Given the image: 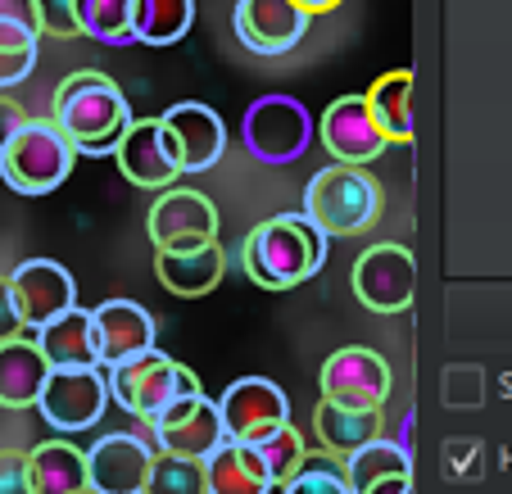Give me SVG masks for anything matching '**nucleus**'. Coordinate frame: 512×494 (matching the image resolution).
<instances>
[{
	"label": "nucleus",
	"mask_w": 512,
	"mask_h": 494,
	"mask_svg": "<svg viewBox=\"0 0 512 494\" xmlns=\"http://www.w3.org/2000/svg\"><path fill=\"white\" fill-rule=\"evenodd\" d=\"M50 118L64 127V136L78 146V155H114L123 132L132 127V105L123 87L100 68H78L55 87Z\"/></svg>",
	"instance_id": "obj_1"
},
{
	"label": "nucleus",
	"mask_w": 512,
	"mask_h": 494,
	"mask_svg": "<svg viewBox=\"0 0 512 494\" xmlns=\"http://www.w3.org/2000/svg\"><path fill=\"white\" fill-rule=\"evenodd\" d=\"M327 241L331 236H322L304 214L263 218L241 241V268L263 291H290V286H304L322 272Z\"/></svg>",
	"instance_id": "obj_2"
},
{
	"label": "nucleus",
	"mask_w": 512,
	"mask_h": 494,
	"mask_svg": "<svg viewBox=\"0 0 512 494\" xmlns=\"http://www.w3.org/2000/svg\"><path fill=\"white\" fill-rule=\"evenodd\" d=\"M381 182L358 164H327L304 186L300 214L318 227L322 236H358L381 218Z\"/></svg>",
	"instance_id": "obj_3"
},
{
	"label": "nucleus",
	"mask_w": 512,
	"mask_h": 494,
	"mask_svg": "<svg viewBox=\"0 0 512 494\" xmlns=\"http://www.w3.org/2000/svg\"><path fill=\"white\" fill-rule=\"evenodd\" d=\"M73 164L78 146L64 136V127L55 118H28L0 155V182L19 195H50L73 177Z\"/></svg>",
	"instance_id": "obj_4"
},
{
	"label": "nucleus",
	"mask_w": 512,
	"mask_h": 494,
	"mask_svg": "<svg viewBox=\"0 0 512 494\" xmlns=\"http://www.w3.org/2000/svg\"><path fill=\"white\" fill-rule=\"evenodd\" d=\"M109 395L123 413H132L136 422H155L168 404H177L182 395H200V377L182 363H173L168 354L150 349L141 359L123 363V368H109Z\"/></svg>",
	"instance_id": "obj_5"
},
{
	"label": "nucleus",
	"mask_w": 512,
	"mask_h": 494,
	"mask_svg": "<svg viewBox=\"0 0 512 494\" xmlns=\"http://www.w3.org/2000/svg\"><path fill=\"white\" fill-rule=\"evenodd\" d=\"M241 141L259 164H295L313 146V114L295 96H259L241 118Z\"/></svg>",
	"instance_id": "obj_6"
},
{
	"label": "nucleus",
	"mask_w": 512,
	"mask_h": 494,
	"mask_svg": "<svg viewBox=\"0 0 512 494\" xmlns=\"http://www.w3.org/2000/svg\"><path fill=\"white\" fill-rule=\"evenodd\" d=\"M10 304L28 331H41L46 322L64 318L68 309H78V281L64 263L55 259H23L19 268L5 277Z\"/></svg>",
	"instance_id": "obj_7"
},
{
	"label": "nucleus",
	"mask_w": 512,
	"mask_h": 494,
	"mask_svg": "<svg viewBox=\"0 0 512 494\" xmlns=\"http://www.w3.org/2000/svg\"><path fill=\"white\" fill-rule=\"evenodd\" d=\"M390 363L368 345H345L322 363V399L340 408H363V413H381L390 399Z\"/></svg>",
	"instance_id": "obj_8"
},
{
	"label": "nucleus",
	"mask_w": 512,
	"mask_h": 494,
	"mask_svg": "<svg viewBox=\"0 0 512 494\" xmlns=\"http://www.w3.org/2000/svg\"><path fill=\"white\" fill-rule=\"evenodd\" d=\"M349 281H354V295L363 309L404 313L408 304H413V291H417V263L399 241H381V245L358 254Z\"/></svg>",
	"instance_id": "obj_9"
},
{
	"label": "nucleus",
	"mask_w": 512,
	"mask_h": 494,
	"mask_svg": "<svg viewBox=\"0 0 512 494\" xmlns=\"http://www.w3.org/2000/svg\"><path fill=\"white\" fill-rule=\"evenodd\" d=\"M145 431H150V440H155L159 454H182V458H200V463L213 454V449L227 445L218 399H209L204 390L200 395H182L177 404H168Z\"/></svg>",
	"instance_id": "obj_10"
},
{
	"label": "nucleus",
	"mask_w": 512,
	"mask_h": 494,
	"mask_svg": "<svg viewBox=\"0 0 512 494\" xmlns=\"http://www.w3.org/2000/svg\"><path fill=\"white\" fill-rule=\"evenodd\" d=\"M109 377H100V368H55L41 390L37 408L55 431H91L109 408Z\"/></svg>",
	"instance_id": "obj_11"
},
{
	"label": "nucleus",
	"mask_w": 512,
	"mask_h": 494,
	"mask_svg": "<svg viewBox=\"0 0 512 494\" xmlns=\"http://www.w3.org/2000/svg\"><path fill=\"white\" fill-rule=\"evenodd\" d=\"M114 159H118V173L132 186H141V191H168L177 177H186L164 118H132Z\"/></svg>",
	"instance_id": "obj_12"
},
{
	"label": "nucleus",
	"mask_w": 512,
	"mask_h": 494,
	"mask_svg": "<svg viewBox=\"0 0 512 494\" xmlns=\"http://www.w3.org/2000/svg\"><path fill=\"white\" fill-rule=\"evenodd\" d=\"M218 413H223V431L227 440H241V445H254L268 431L286 427L290 422V399L277 381L268 377H241L218 395Z\"/></svg>",
	"instance_id": "obj_13"
},
{
	"label": "nucleus",
	"mask_w": 512,
	"mask_h": 494,
	"mask_svg": "<svg viewBox=\"0 0 512 494\" xmlns=\"http://www.w3.org/2000/svg\"><path fill=\"white\" fill-rule=\"evenodd\" d=\"M318 141L327 146V155L336 164H372L381 150L390 146L381 123L372 118V105L368 96H340L322 109L318 118Z\"/></svg>",
	"instance_id": "obj_14"
},
{
	"label": "nucleus",
	"mask_w": 512,
	"mask_h": 494,
	"mask_svg": "<svg viewBox=\"0 0 512 494\" xmlns=\"http://www.w3.org/2000/svg\"><path fill=\"white\" fill-rule=\"evenodd\" d=\"M155 440L136 436V431H114L100 436L87 449V476L96 494H145L150 467H155Z\"/></svg>",
	"instance_id": "obj_15"
},
{
	"label": "nucleus",
	"mask_w": 512,
	"mask_h": 494,
	"mask_svg": "<svg viewBox=\"0 0 512 494\" xmlns=\"http://www.w3.org/2000/svg\"><path fill=\"white\" fill-rule=\"evenodd\" d=\"M145 232H150L155 250H173V245H191V241H218V204L209 195L191 191V186H168L150 204Z\"/></svg>",
	"instance_id": "obj_16"
},
{
	"label": "nucleus",
	"mask_w": 512,
	"mask_h": 494,
	"mask_svg": "<svg viewBox=\"0 0 512 494\" xmlns=\"http://www.w3.org/2000/svg\"><path fill=\"white\" fill-rule=\"evenodd\" d=\"M232 28L245 50L254 55H286L304 41L309 14L295 0H236Z\"/></svg>",
	"instance_id": "obj_17"
},
{
	"label": "nucleus",
	"mask_w": 512,
	"mask_h": 494,
	"mask_svg": "<svg viewBox=\"0 0 512 494\" xmlns=\"http://www.w3.org/2000/svg\"><path fill=\"white\" fill-rule=\"evenodd\" d=\"M91 327H96V354L100 368H123V363L141 359L155 349V318L136 300H105L91 309Z\"/></svg>",
	"instance_id": "obj_18"
},
{
	"label": "nucleus",
	"mask_w": 512,
	"mask_h": 494,
	"mask_svg": "<svg viewBox=\"0 0 512 494\" xmlns=\"http://www.w3.org/2000/svg\"><path fill=\"white\" fill-rule=\"evenodd\" d=\"M164 127L173 136L177 159H182V173H209L227 150V127L218 118V109L200 105V100H182V105L164 109Z\"/></svg>",
	"instance_id": "obj_19"
},
{
	"label": "nucleus",
	"mask_w": 512,
	"mask_h": 494,
	"mask_svg": "<svg viewBox=\"0 0 512 494\" xmlns=\"http://www.w3.org/2000/svg\"><path fill=\"white\" fill-rule=\"evenodd\" d=\"M227 272V250L218 241H191L173 245V250H155V277L164 281V291L173 295H209Z\"/></svg>",
	"instance_id": "obj_20"
},
{
	"label": "nucleus",
	"mask_w": 512,
	"mask_h": 494,
	"mask_svg": "<svg viewBox=\"0 0 512 494\" xmlns=\"http://www.w3.org/2000/svg\"><path fill=\"white\" fill-rule=\"evenodd\" d=\"M50 359L41 354L37 336L0 340V408H32L50 381Z\"/></svg>",
	"instance_id": "obj_21"
},
{
	"label": "nucleus",
	"mask_w": 512,
	"mask_h": 494,
	"mask_svg": "<svg viewBox=\"0 0 512 494\" xmlns=\"http://www.w3.org/2000/svg\"><path fill=\"white\" fill-rule=\"evenodd\" d=\"M204 481H209V494H272L277 490L259 449L241 445V440H227L223 449H213L204 458Z\"/></svg>",
	"instance_id": "obj_22"
},
{
	"label": "nucleus",
	"mask_w": 512,
	"mask_h": 494,
	"mask_svg": "<svg viewBox=\"0 0 512 494\" xmlns=\"http://www.w3.org/2000/svg\"><path fill=\"white\" fill-rule=\"evenodd\" d=\"M37 345L50 359V368H100L91 309H68L64 318L46 322V327L37 331Z\"/></svg>",
	"instance_id": "obj_23"
},
{
	"label": "nucleus",
	"mask_w": 512,
	"mask_h": 494,
	"mask_svg": "<svg viewBox=\"0 0 512 494\" xmlns=\"http://www.w3.org/2000/svg\"><path fill=\"white\" fill-rule=\"evenodd\" d=\"M32 467V494H87V449L68 445V440H46L28 454Z\"/></svg>",
	"instance_id": "obj_24"
},
{
	"label": "nucleus",
	"mask_w": 512,
	"mask_h": 494,
	"mask_svg": "<svg viewBox=\"0 0 512 494\" xmlns=\"http://www.w3.org/2000/svg\"><path fill=\"white\" fill-rule=\"evenodd\" d=\"M313 431H318L327 454L349 458L354 449L372 445L381 436V413H363V408H340L331 399H318L313 408Z\"/></svg>",
	"instance_id": "obj_25"
},
{
	"label": "nucleus",
	"mask_w": 512,
	"mask_h": 494,
	"mask_svg": "<svg viewBox=\"0 0 512 494\" xmlns=\"http://www.w3.org/2000/svg\"><path fill=\"white\" fill-rule=\"evenodd\" d=\"M368 105L390 146H408L413 141V68H395L372 82Z\"/></svg>",
	"instance_id": "obj_26"
},
{
	"label": "nucleus",
	"mask_w": 512,
	"mask_h": 494,
	"mask_svg": "<svg viewBox=\"0 0 512 494\" xmlns=\"http://www.w3.org/2000/svg\"><path fill=\"white\" fill-rule=\"evenodd\" d=\"M195 0H132V37L141 46H173L191 32Z\"/></svg>",
	"instance_id": "obj_27"
},
{
	"label": "nucleus",
	"mask_w": 512,
	"mask_h": 494,
	"mask_svg": "<svg viewBox=\"0 0 512 494\" xmlns=\"http://www.w3.org/2000/svg\"><path fill=\"white\" fill-rule=\"evenodd\" d=\"M345 476H349V485H354V494H363L377 481H390V476H413V458H408L404 440L377 436L372 445L354 449V454L345 458Z\"/></svg>",
	"instance_id": "obj_28"
},
{
	"label": "nucleus",
	"mask_w": 512,
	"mask_h": 494,
	"mask_svg": "<svg viewBox=\"0 0 512 494\" xmlns=\"http://www.w3.org/2000/svg\"><path fill=\"white\" fill-rule=\"evenodd\" d=\"M82 37L100 46H132V0H78Z\"/></svg>",
	"instance_id": "obj_29"
},
{
	"label": "nucleus",
	"mask_w": 512,
	"mask_h": 494,
	"mask_svg": "<svg viewBox=\"0 0 512 494\" xmlns=\"http://www.w3.org/2000/svg\"><path fill=\"white\" fill-rule=\"evenodd\" d=\"M281 494H354V485L345 476V458L322 449V454L304 458V467L281 485Z\"/></svg>",
	"instance_id": "obj_30"
},
{
	"label": "nucleus",
	"mask_w": 512,
	"mask_h": 494,
	"mask_svg": "<svg viewBox=\"0 0 512 494\" xmlns=\"http://www.w3.org/2000/svg\"><path fill=\"white\" fill-rule=\"evenodd\" d=\"M145 494H209L204 463L200 458H182V454H155Z\"/></svg>",
	"instance_id": "obj_31"
},
{
	"label": "nucleus",
	"mask_w": 512,
	"mask_h": 494,
	"mask_svg": "<svg viewBox=\"0 0 512 494\" xmlns=\"http://www.w3.org/2000/svg\"><path fill=\"white\" fill-rule=\"evenodd\" d=\"M254 449H259V458L268 463V472H272V481H277V490L290 481V476L304 467V458H309V445H304V436L295 427H277V431H268L263 440H254Z\"/></svg>",
	"instance_id": "obj_32"
},
{
	"label": "nucleus",
	"mask_w": 512,
	"mask_h": 494,
	"mask_svg": "<svg viewBox=\"0 0 512 494\" xmlns=\"http://www.w3.org/2000/svg\"><path fill=\"white\" fill-rule=\"evenodd\" d=\"M37 14L46 37H82L78 0H37Z\"/></svg>",
	"instance_id": "obj_33"
},
{
	"label": "nucleus",
	"mask_w": 512,
	"mask_h": 494,
	"mask_svg": "<svg viewBox=\"0 0 512 494\" xmlns=\"http://www.w3.org/2000/svg\"><path fill=\"white\" fill-rule=\"evenodd\" d=\"M0 494H32V467L23 449H0Z\"/></svg>",
	"instance_id": "obj_34"
},
{
	"label": "nucleus",
	"mask_w": 512,
	"mask_h": 494,
	"mask_svg": "<svg viewBox=\"0 0 512 494\" xmlns=\"http://www.w3.org/2000/svg\"><path fill=\"white\" fill-rule=\"evenodd\" d=\"M32 68H37V46H0V91L28 82Z\"/></svg>",
	"instance_id": "obj_35"
},
{
	"label": "nucleus",
	"mask_w": 512,
	"mask_h": 494,
	"mask_svg": "<svg viewBox=\"0 0 512 494\" xmlns=\"http://www.w3.org/2000/svg\"><path fill=\"white\" fill-rule=\"evenodd\" d=\"M0 23H14V28H32V32H41L37 0H0ZM41 37H46V32H41Z\"/></svg>",
	"instance_id": "obj_36"
},
{
	"label": "nucleus",
	"mask_w": 512,
	"mask_h": 494,
	"mask_svg": "<svg viewBox=\"0 0 512 494\" xmlns=\"http://www.w3.org/2000/svg\"><path fill=\"white\" fill-rule=\"evenodd\" d=\"M28 123V114H23V105L14 96H5V91H0V155H5V146H10L14 141V132H19V127Z\"/></svg>",
	"instance_id": "obj_37"
},
{
	"label": "nucleus",
	"mask_w": 512,
	"mask_h": 494,
	"mask_svg": "<svg viewBox=\"0 0 512 494\" xmlns=\"http://www.w3.org/2000/svg\"><path fill=\"white\" fill-rule=\"evenodd\" d=\"M19 331H23V322H19V313H14V304H10V291H5V281H0V340L19 336Z\"/></svg>",
	"instance_id": "obj_38"
},
{
	"label": "nucleus",
	"mask_w": 512,
	"mask_h": 494,
	"mask_svg": "<svg viewBox=\"0 0 512 494\" xmlns=\"http://www.w3.org/2000/svg\"><path fill=\"white\" fill-rule=\"evenodd\" d=\"M41 32L32 28H14V23H0V46H37Z\"/></svg>",
	"instance_id": "obj_39"
},
{
	"label": "nucleus",
	"mask_w": 512,
	"mask_h": 494,
	"mask_svg": "<svg viewBox=\"0 0 512 494\" xmlns=\"http://www.w3.org/2000/svg\"><path fill=\"white\" fill-rule=\"evenodd\" d=\"M363 494H413V476H390V481H377Z\"/></svg>",
	"instance_id": "obj_40"
},
{
	"label": "nucleus",
	"mask_w": 512,
	"mask_h": 494,
	"mask_svg": "<svg viewBox=\"0 0 512 494\" xmlns=\"http://www.w3.org/2000/svg\"><path fill=\"white\" fill-rule=\"evenodd\" d=\"M295 5H300V10L313 19V14H331L336 5H345V0H295Z\"/></svg>",
	"instance_id": "obj_41"
},
{
	"label": "nucleus",
	"mask_w": 512,
	"mask_h": 494,
	"mask_svg": "<svg viewBox=\"0 0 512 494\" xmlns=\"http://www.w3.org/2000/svg\"><path fill=\"white\" fill-rule=\"evenodd\" d=\"M87 494H96V490H87Z\"/></svg>",
	"instance_id": "obj_42"
}]
</instances>
